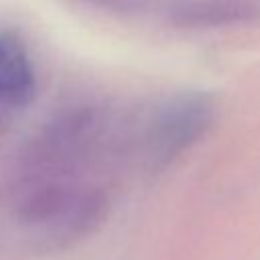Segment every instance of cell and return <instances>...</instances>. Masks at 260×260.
<instances>
[{"label": "cell", "mask_w": 260, "mask_h": 260, "mask_svg": "<svg viewBox=\"0 0 260 260\" xmlns=\"http://www.w3.org/2000/svg\"><path fill=\"white\" fill-rule=\"evenodd\" d=\"M35 95V73L22 43L14 35H0V100L24 106Z\"/></svg>", "instance_id": "cell-1"}]
</instances>
